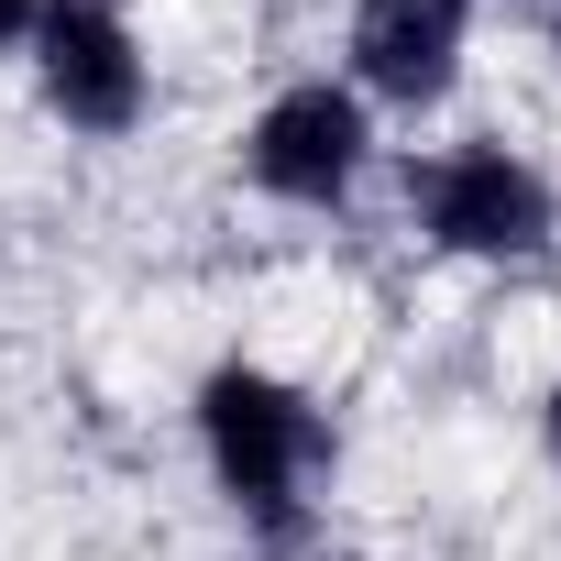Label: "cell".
I'll list each match as a JSON object with an SVG mask.
<instances>
[{
	"instance_id": "cell-1",
	"label": "cell",
	"mask_w": 561,
	"mask_h": 561,
	"mask_svg": "<svg viewBox=\"0 0 561 561\" xmlns=\"http://www.w3.org/2000/svg\"><path fill=\"white\" fill-rule=\"evenodd\" d=\"M187 430H198V473H209V495L242 517V539L298 550V539L320 528V495H331L342 430H331V408H320L298 375H275V364L231 353V364L198 375Z\"/></svg>"
},
{
	"instance_id": "cell-2",
	"label": "cell",
	"mask_w": 561,
	"mask_h": 561,
	"mask_svg": "<svg viewBox=\"0 0 561 561\" xmlns=\"http://www.w3.org/2000/svg\"><path fill=\"white\" fill-rule=\"evenodd\" d=\"M408 231L451 264H495V275H528L550 264L561 242V187L528 144L506 133H451L408 165Z\"/></svg>"
},
{
	"instance_id": "cell-3",
	"label": "cell",
	"mask_w": 561,
	"mask_h": 561,
	"mask_svg": "<svg viewBox=\"0 0 561 561\" xmlns=\"http://www.w3.org/2000/svg\"><path fill=\"white\" fill-rule=\"evenodd\" d=\"M231 165H242V187H253V198L331 220V209H353V187L375 176V111H364V100H353L331 67L275 78V89L242 111Z\"/></svg>"
},
{
	"instance_id": "cell-4",
	"label": "cell",
	"mask_w": 561,
	"mask_h": 561,
	"mask_svg": "<svg viewBox=\"0 0 561 561\" xmlns=\"http://www.w3.org/2000/svg\"><path fill=\"white\" fill-rule=\"evenodd\" d=\"M23 56H34V100L78 144H133L154 122V45L122 0H45Z\"/></svg>"
},
{
	"instance_id": "cell-5",
	"label": "cell",
	"mask_w": 561,
	"mask_h": 561,
	"mask_svg": "<svg viewBox=\"0 0 561 561\" xmlns=\"http://www.w3.org/2000/svg\"><path fill=\"white\" fill-rule=\"evenodd\" d=\"M473 56V0H353L342 89L364 111H440Z\"/></svg>"
},
{
	"instance_id": "cell-6",
	"label": "cell",
	"mask_w": 561,
	"mask_h": 561,
	"mask_svg": "<svg viewBox=\"0 0 561 561\" xmlns=\"http://www.w3.org/2000/svg\"><path fill=\"white\" fill-rule=\"evenodd\" d=\"M34 12H45V0H0V56H12V45L34 34Z\"/></svg>"
},
{
	"instance_id": "cell-7",
	"label": "cell",
	"mask_w": 561,
	"mask_h": 561,
	"mask_svg": "<svg viewBox=\"0 0 561 561\" xmlns=\"http://www.w3.org/2000/svg\"><path fill=\"white\" fill-rule=\"evenodd\" d=\"M539 451L561 462V375H550V397H539Z\"/></svg>"
}]
</instances>
